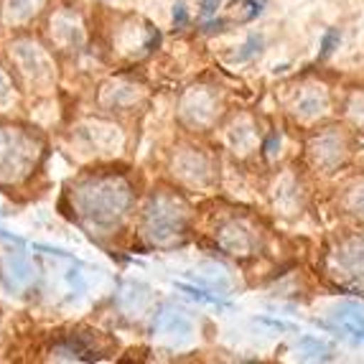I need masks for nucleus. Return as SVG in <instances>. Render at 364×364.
I'll use <instances>...</instances> for the list:
<instances>
[{"instance_id":"7ed1b4c3","label":"nucleus","mask_w":364,"mask_h":364,"mask_svg":"<svg viewBox=\"0 0 364 364\" xmlns=\"http://www.w3.org/2000/svg\"><path fill=\"white\" fill-rule=\"evenodd\" d=\"M255 46H260V38H250V43H247V46H245V49H247V51H242V54H237L235 56V59L237 61H245V59H247V56H252V54H255Z\"/></svg>"},{"instance_id":"f257e3e1","label":"nucleus","mask_w":364,"mask_h":364,"mask_svg":"<svg viewBox=\"0 0 364 364\" xmlns=\"http://www.w3.org/2000/svg\"><path fill=\"white\" fill-rule=\"evenodd\" d=\"M331 326L344 336L364 341V304H344L331 314Z\"/></svg>"},{"instance_id":"f03ea898","label":"nucleus","mask_w":364,"mask_h":364,"mask_svg":"<svg viewBox=\"0 0 364 364\" xmlns=\"http://www.w3.org/2000/svg\"><path fill=\"white\" fill-rule=\"evenodd\" d=\"M339 43V31H326V36H323V41H321V56H328L331 51H334V46Z\"/></svg>"},{"instance_id":"20e7f679","label":"nucleus","mask_w":364,"mask_h":364,"mask_svg":"<svg viewBox=\"0 0 364 364\" xmlns=\"http://www.w3.org/2000/svg\"><path fill=\"white\" fill-rule=\"evenodd\" d=\"M173 21H176V26L181 28V26H186V21H188V16H186V8L178 3L176 6V11H173Z\"/></svg>"}]
</instances>
